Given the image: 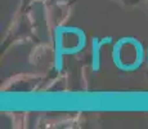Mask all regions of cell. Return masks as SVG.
Wrapping results in <instances>:
<instances>
[{
  "mask_svg": "<svg viewBox=\"0 0 148 129\" xmlns=\"http://www.w3.org/2000/svg\"><path fill=\"white\" fill-rule=\"evenodd\" d=\"M93 68L94 70L99 68V47L95 40H94V49H93Z\"/></svg>",
  "mask_w": 148,
  "mask_h": 129,
  "instance_id": "obj_2",
  "label": "cell"
},
{
  "mask_svg": "<svg viewBox=\"0 0 148 129\" xmlns=\"http://www.w3.org/2000/svg\"><path fill=\"white\" fill-rule=\"evenodd\" d=\"M120 43L127 50V53H117L113 52V61L122 70H135L139 67L143 59V47L135 39H122Z\"/></svg>",
  "mask_w": 148,
  "mask_h": 129,
  "instance_id": "obj_1",
  "label": "cell"
}]
</instances>
